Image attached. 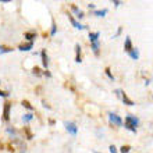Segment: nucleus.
Segmentation results:
<instances>
[{
    "mask_svg": "<svg viewBox=\"0 0 153 153\" xmlns=\"http://www.w3.org/2000/svg\"><path fill=\"white\" fill-rule=\"evenodd\" d=\"M42 103H43V107H46V109H50V106H49V105H48V103H46V102H45V100L42 102Z\"/></svg>",
    "mask_w": 153,
    "mask_h": 153,
    "instance_id": "30",
    "label": "nucleus"
},
{
    "mask_svg": "<svg viewBox=\"0 0 153 153\" xmlns=\"http://www.w3.org/2000/svg\"><path fill=\"white\" fill-rule=\"evenodd\" d=\"M40 56H42V65L45 67V70H48L49 68V56H48V53H46L45 49L40 52Z\"/></svg>",
    "mask_w": 153,
    "mask_h": 153,
    "instance_id": "8",
    "label": "nucleus"
},
{
    "mask_svg": "<svg viewBox=\"0 0 153 153\" xmlns=\"http://www.w3.org/2000/svg\"><path fill=\"white\" fill-rule=\"evenodd\" d=\"M82 57H81V46L79 43H75V63H81Z\"/></svg>",
    "mask_w": 153,
    "mask_h": 153,
    "instance_id": "11",
    "label": "nucleus"
},
{
    "mask_svg": "<svg viewBox=\"0 0 153 153\" xmlns=\"http://www.w3.org/2000/svg\"><path fill=\"white\" fill-rule=\"evenodd\" d=\"M32 74H33V75H36V76H40V75H42V73H40L39 67H33V68H32Z\"/></svg>",
    "mask_w": 153,
    "mask_h": 153,
    "instance_id": "24",
    "label": "nucleus"
},
{
    "mask_svg": "<svg viewBox=\"0 0 153 153\" xmlns=\"http://www.w3.org/2000/svg\"><path fill=\"white\" fill-rule=\"evenodd\" d=\"M109 121H110V124L117 125V127H121V125H123V118H121L120 116H117L116 113H113V111L109 113Z\"/></svg>",
    "mask_w": 153,
    "mask_h": 153,
    "instance_id": "4",
    "label": "nucleus"
},
{
    "mask_svg": "<svg viewBox=\"0 0 153 153\" xmlns=\"http://www.w3.org/2000/svg\"><path fill=\"white\" fill-rule=\"evenodd\" d=\"M42 75L48 76V78H52V74H50V71H49V70H45L43 73H42Z\"/></svg>",
    "mask_w": 153,
    "mask_h": 153,
    "instance_id": "27",
    "label": "nucleus"
},
{
    "mask_svg": "<svg viewBox=\"0 0 153 153\" xmlns=\"http://www.w3.org/2000/svg\"><path fill=\"white\" fill-rule=\"evenodd\" d=\"M91 48H92L95 56H99V49H100V43L99 42H95V43H91Z\"/></svg>",
    "mask_w": 153,
    "mask_h": 153,
    "instance_id": "16",
    "label": "nucleus"
},
{
    "mask_svg": "<svg viewBox=\"0 0 153 153\" xmlns=\"http://www.w3.org/2000/svg\"><path fill=\"white\" fill-rule=\"evenodd\" d=\"M109 150H110V153H118V150H117V148L114 145H110L109 146Z\"/></svg>",
    "mask_w": 153,
    "mask_h": 153,
    "instance_id": "25",
    "label": "nucleus"
},
{
    "mask_svg": "<svg viewBox=\"0 0 153 153\" xmlns=\"http://www.w3.org/2000/svg\"><path fill=\"white\" fill-rule=\"evenodd\" d=\"M24 38L28 42H33V39L36 38V32H33V31H29V32H25L24 33Z\"/></svg>",
    "mask_w": 153,
    "mask_h": 153,
    "instance_id": "14",
    "label": "nucleus"
},
{
    "mask_svg": "<svg viewBox=\"0 0 153 153\" xmlns=\"http://www.w3.org/2000/svg\"><path fill=\"white\" fill-rule=\"evenodd\" d=\"M99 36H100V32H89V40L91 43H95V42H99Z\"/></svg>",
    "mask_w": 153,
    "mask_h": 153,
    "instance_id": "12",
    "label": "nucleus"
},
{
    "mask_svg": "<svg viewBox=\"0 0 153 153\" xmlns=\"http://www.w3.org/2000/svg\"><path fill=\"white\" fill-rule=\"evenodd\" d=\"M120 33H121V27H118V29H117L116 35H113V38H117V36H120Z\"/></svg>",
    "mask_w": 153,
    "mask_h": 153,
    "instance_id": "29",
    "label": "nucleus"
},
{
    "mask_svg": "<svg viewBox=\"0 0 153 153\" xmlns=\"http://www.w3.org/2000/svg\"><path fill=\"white\" fill-rule=\"evenodd\" d=\"M33 120V114L32 113H27L22 116V123H29V121Z\"/></svg>",
    "mask_w": 153,
    "mask_h": 153,
    "instance_id": "18",
    "label": "nucleus"
},
{
    "mask_svg": "<svg viewBox=\"0 0 153 153\" xmlns=\"http://www.w3.org/2000/svg\"><path fill=\"white\" fill-rule=\"evenodd\" d=\"M71 11H73L74 14H75V17H76V18H78V20H81V18H84V17H85L84 11H82L81 8H78V7H76L75 4H71Z\"/></svg>",
    "mask_w": 153,
    "mask_h": 153,
    "instance_id": "7",
    "label": "nucleus"
},
{
    "mask_svg": "<svg viewBox=\"0 0 153 153\" xmlns=\"http://www.w3.org/2000/svg\"><path fill=\"white\" fill-rule=\"evenodd\" d=\"M105 71H106V75L109 76V79H110V81H114V79H116V78H114V75L111 74V70H110V67H106Z\"/></svg>",
    "mask_w": 153,
    "mask_h": 153,
    "instance_id": "22",
    "label": "nucleus"
},
{
    "mask_svg": "<svg viewBox=\"0 0 153 153\" xmlns=\"http://www.w3.org/2000/svg\"><path fill=\"white\" fill-rule=\"evenodd\" d=\"M10 111H11V103L6 102L4 106H3V120L4 121L10 120Z\"/></svg>",
    "mask_w": 153,
    "mask_h": 153,
    "instance_id": "5",
    "label": "nucleus"
},
{
    "mask_svg": "<svg viewBox=\"0 0 153 153\" xmlns=\"http://www.w3.org/2000/svg\"><path fill=\"white\" fill-rule=\"evenodd\" d=\"M132 49H134L132 40H131V38H129V36H127V38H125V42H124V52L129 53Z\"/></svg>",
    "mask_w": 153,
    "mask_h": 153,
    "instance_id": "9",
    "label": "nucleus"
},
{
    "mask_svg": "<svg viewBox=\"0 0 153 153\" xmlns=\"http://www.w3.org/2000/svg\"><path fill=\"white\" fill-rule=\"evenodd\" d=\"M0 96H1V97H8V96H10V93L4 92V91H1V89H0Z\"/></svg>",
    "mask_w": 153,
    "mask_h": 153,
    "instance_id": "26",
    "label": "nucleus"
},
{
    "mask_svg": "<svg viewBox=\"0 0 153 153\" xmlns=\"http://www.w3.org/2000/svg\"><path fill=\"white\" fill-rule=\"evenodd\" d=\"M113 4H114V6H116V7H120V6H121V4H123V3H121L120 0H113Z\"/></svg>",
    "mask_w": 153,
    "mask_h": 153,
    "instance_id": "28",
    "label": "nucleus"
},
{
    "mask_svg": "<svg viewBox=\"0 0 153 153\" xmlns=\"http://www.w3.org/2000/svg\"><path fill=\"white\" fill-rule=\"evenodd\" d=\"M128 56L131 57L132 60H138V59H139V49H138V48H134L132 50L128 53Z\"/></svg>",
    "mask_w": 153,
    "mask_h": 153,
    "instance_id": "13",
    "label": "nucleus"
},
{
    "mask_svg": "<svg viewBox=\"0 0 153 153\" xmlns=\"http://www.w3.org/2000/svg\"><path fill=\"white\" fill-rule=\"evenodd\" d=\"M129 150H131V146L129 145H123L120 148V152L118 153H129Z\"/></svg>",
    "mask_w": 153,
    "mask_h": 153,
    "instance_id": "21",
    "label": "nucleus"
},
{
    "mask_svg": "<svg viewBox=\"0 0 153 153\" xmlns=\"http://www.w3.org/2000/svg\"><path fill=\"white\" fill-rule=\"evenodd\" d=\"M93 153H100V152H97V150H93Z\"/></svg>",
    "mask_w": 153,
    "mask_h": 153,
    "instance_id": "32",
    "label": "nucleus"
},
{
    "mask_svg": "<svg viewBox=\"0 0 153 153\" xmlns=\"http://www.w3.org/2000/svg\"><path fill=\"white\" fill-rule=\"evenodd\" d=\"M107 13H109V10H107V8H103V10H95V11H93V16H96V17H105Z\"/></svg>",
    "mask_w": 153,
    "mask_h": 153,
    "instance_id": "15",
    "label": "nucleus"
},
{
    "mask_svg": "<svg viewBox=\"0 0 153 153\" xmlns=\"http://www.w3.org/2000/svg\"><path fill=\"white\" fill-rule=\"evenodd\" d=\"M33 48V42H28V43H22L18 46V50H21V52H29L31 49Z\"/></svg>",
    "mask_w": 153,
    "mask_h": 153,
    "instance_id": "10",
    "label": "nucleus"
},
{
    "mask_svg": "<svg viewBox=\"0 0 153 153\" xmlns=\"http://www.w3.org/2000/svg\"><path fill=\"white\" fill-rule=\"evenodd\" d=\"M14 49L8 48V46H4V45H0V54H4V53H11Z\"/></svg>",
    "mask_w": 153,
    "mask_h": 153,
    "instance_id": "17",
    "label": "nucleus"
},
{
    "mask_svg": "<svg viewBox=\"0 0 153 153\" xmlns=\"http://www.w3.org/2000/svg\"><path fill=\"white\" fill-rule=\"evenodd\" d=\"M88 7H89V8H92V10H93V8H95V4H88Z\"/></svg>",
    "mask_w": 153,
    "mask_h": 153,
    "instance_id": "31",
    "label": "nucleus"
},
{
    "mask_svg": "<svg viewBox=\"0 0 153 153\" xmlns=\"http://www.w3.org/2000/svg\"><path fill=\"white\" fill-rule=\"evenodd\" d=\"M68 18H70V21H71V24H73L74 28H76V29H86V28H88L86 25H82L79 21H76L75 18L71 16V14H68Z\"/></svg>",
    "mask_w": 153,
    "mask_h": 153,
    "instance_id": "6",
    "label": "nucleus"
},
{
    "mask_svg": "<svg viewBox=\"0 0 153 153\" xmlns=\"http://www.w3.org/2000/svg\"><path fill=\"white\" fill-rule=\"evenodd\" d=\"M114 92H116V95L118 97H121V100H123V103H124V105H127V106H134V105H135V103H134V102L131 100L128 96H127V93H125L124 91H121V89H116Z\"/></svg>",
    "mask_w": 153,
    "mask_h": 153,
    "instance_id": "2",
    "label": "nucleus"
},
{
    "mask_svg": "<svg viewBox=\"0 0 153 153\" xmlns=\"http://www.w3.org/2000/svg\"><path fill=\"white\" fill-rule=\"evenodd\" d=\"M6 132L10 135L11 138H14V139H17V131L14 128H11V127H8L7 129H6Z\"/></svg>",
    "mask_w": 153,
    "mask_h": 153,
    "instance_id": "19",
    "label": "nucleus"
},
{
    "mask_svg": "<svg viewBox=\"0 0 153 153\" xmlns=\"http://www.w3.org/2000/svg\"><path fill=\"white\" fill-rule=\"evenodd\" d=\"M21 105L24 106L25 109H28V110H29V111H33V106H32V105H31V103H29V102H28V100H22V102H21Z\"/></svg>",
    "mask_w": 153,
    "mask_h": 153,
    "instance_id": "20",
    "label": "nucleus"
},
{
    "mask_svg": "<svg viewBox=\"0 0 153 153\" xmlns=\"http://www.w3.org/2000/svg\"><path fill=\"white\" fill-rule=\"evenodd\" d=\"M123 124H124V128L131 131V132L137 134V127L139 125V118L132 114H128V116H125L124 121H123Z\"/></svg>",
    "mask_w": 153,
    "mask_h": 153,
    "instance_id": "1",
    "label": "nucleus"
},
{
    "mask_svg": "<svg viewBox=\"0 0 153 153\" xmlns=\"http://www.w3.org/2000/svg\"><path fill=\"white\" fill-rule=\"evenodd\" d=\"M56 32H57V27H56V22L53 21V22H52V29H50V35H52V36H54V35H56Z\"/></svg>",
    "mask_w": 153,
    "mask_h": 153,
    "instance_id": "23",
    "label": "nucleus"
},
{
    "mask_svg": "<svg viewBox=\"0 0 153 153\" xmlns=\"http://www.w3.org/2000/svg\"><path fill=\"white\" fill-rule=\"evenodd\" d=\"M64 127H65V129H67V132L71 134L73 137H76L78 127H76L75 123H73V121H64Z\"/></svg>",
    "mask_w": 153,
    "mask_h": 153,
    "instance_id": "3",
    "label": "nucleus"
}]
</instances>
